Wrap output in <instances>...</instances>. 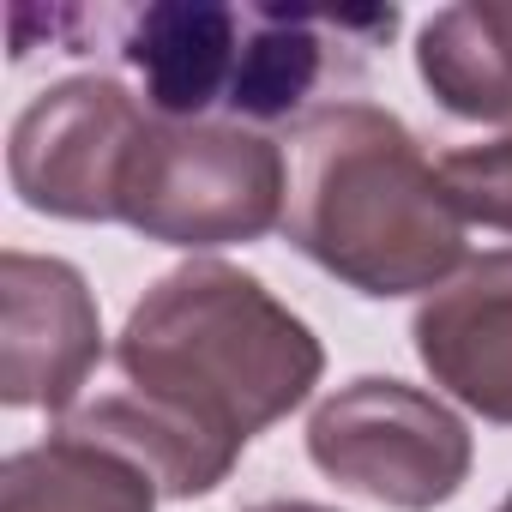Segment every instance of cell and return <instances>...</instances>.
<instances>
[{
	"instance_id": "cell-4",
	"label": "cell",
	"mask_w": 512,
	"mask_h": 512,
	"mask_svg": "<svg viewBox=\"0 0 512 512\" xmlns=\"http://www.w3.org/2000/svg\"><path fill=\"white\" fill-rule=\"evenodd\" d=\"M308 458L350 494L398 512H434L470 482L476 440L434 392L362 374L308 416Z\"/></svg>"
},
{
	"instance_id": "cell-12",
	"label": "cell",
	"mask_w": 512,
	"mask_h": 512,
	"mask_svg": "<svg viewBox=\"0 0 512 512\" xmlns=\"http://www.w3.org/2000/svg\"><path fill=\"white\" fill-rule=\"evenodd\" d=\"M440 181H446V193H452L464 223L512 235V133H500L488 145L446 151L440 157Z\"/></svg>"
},
{
	"instance_id": "cell-8",
	"label": "cell",
	"mask_w": 512,
	"mask_h": 512,
	"mask_svg": "<svg viewBox=\"0 0 512 512\" xmlns=\"http://www.w3.org/2000/svg\"><path fill=\"white\" fill-rule=\"evenodd\" d=\"M247 13L217 0H163L127 25L121 55L145 79V109L157 121H205L211 103H229L241 61Z\"/></svg>"
},
{
	"instance_id": "cell-5",
	"label": "cell",
	"mask_w": 512,
	"mask_h": 512,
	"mask_svg": "<svg viewBox=\"0 0 512 512\" xmlns=\"http://www.w3.org/2000/svg\"><path fill=\"white\" fill-rule=\"evenodd\" d=\"M151 133L139 97L103 73L61 79L37 91L7 139L13 193L31 211L73 217V223H121L127 169Z\"/></svg>"
},
{
	"instance_id": "cell-11",
	"label": "cell",
	"mask_w": 512,
	"mask_h": 512,
	"mask_svg": "<svg viewBox=\"0 0 512 512\" xmlns=\"http://www.w3.org/2000/svg\"><path fill=\"white\" fill-rule=\"evenodd\" d=\"M362 19L368 13H247L229 109L241 121H290L326 79L332 37L344 43V31H356Z\"/></svg>"
},
{
	"instance_id": "cell-13",
	"label": "cell",
	"mask_w": 512,
	"mask_h": 512,
	"mask_svg": "<svg viewBox=\"0 0 512 512\" xmlns=\"http://www.w3.org/2000/svg\"><path fill=\"white\" fill-rule=\"evenodd\" d=\"M247 512H332V506H314V500H266V506H247Z\"/></svg>"
},
{
	"instance_id": "cell-1",
	"label": "cell",
	"mask_w": 512,
	"mask_h": 512,
	"mask_svg": "<svg viewBox=\"0 0 512 512\" xmlns=\"http://www.w3.org/2000/svg\"><path fill=\"white\" fill-rule=\"evenodd\" d=\"M115 368L127 392L67 422L139 458L163 500H193L235 470L253 434L320 386L326 350L253 272L193 260L133 302Z\"/></svg>"
},
{
	"instance_id": "cell-3",
	"label": "cell",
	"mask_w": 512,
	"mask_h": 512,
	"mask_svg": "<svg viewBox=\"0 0 512 512\" xmlns=\"http://www.w3.org/2000/svg\"><path fill=\"white\" fill-rule=\"evenodd\" d=\"M290 205V157L247 121H151L127 193L121 223L163 247H229L260 241L284 223Z\"/></svg>"
},
{
	"instance_id": "cell-7",
	"label": "cell",
	"mask_w": 512,
	"mask_h": 512,
	"mask_svg": "<svg viewBox=\"0 0 512 512\" xmlns=\"http://www.w3.org/2000/svg\"><path fill=\"white\" fill-rule=\"evenodd\" d=\"M416 356L464 410L512 428V247L470 260L416 308Z\"/></svg>"
},
{
	"instance_id": "cell-10",
	"label": "cell",
	"mask_w": 512,
	"mask_h": 512,
	"mask_svg": "<svg viewBox=\"0 0 512 512\" xmlns=\"http://www.w3.org/2000/svg\"><path fill=\"white\" fill-rule=\"evenodd\" d=\"M422 85L464 121H512V0L446 7L416 37Z\"/></svg>"
},
{
	"instance_id": "cell-2",
	"label": "cell",
	"mask_w": 512,
	"mask_h": 512,
	"mask_svg": "<svg viewBox=\"0 0 512 512\" xmlns=\"http://www.w3.org/2000/svg\"><path fill=\"white\" fill-rule=\"evenodd\" d=\"M284 235L320 272L380 302L434 296L470 266L440 163L374 103H320L296 121Z\"/></svg>"
},
{
	"instance_id": "cell-6",
	"label": "cell",
	"mask_w": 512,
	"mask_h": 512,
	"mask_svg": "<svg viewBox=\"0 0 512 512\" xmlns=\"http://www.w3.org/2000/svg\"><path fill=\"white\" fill-rule=\"evenodd\" d=\"M103 356V314L79 266L55 253H0V404L73 410Z\"/></svg>"
},
{
	"instance_id": "cell-14",
	"label": "cell",
	"mask_w": 512,
	"mask_h": 512,
	"mask_svg": "<svg viewBox=\"0 0 512 512\" xmlns=\"http://www.w3.org/2000/svg\"><path fill=\"white\" fill-rule=\"evenodd\" d=\"M500 512H512V500H506V506H500Z\"/></svg>"
},
{
	"instance_id": "cell-9",
	"label": "cell",
	"mask_w": 512,
	"mask_h": 512,
	"mask_svg": "<svg viewBox=\"0 0 512 512\" xmlns=\"http://www.w3.org/2000/svg\"><path fill=\"white\" fill-rule=\"evenodd\" d=\"M157 476L121 446L61 422L0 464V512H157Z\"/></svg>"
}]
</instances>
